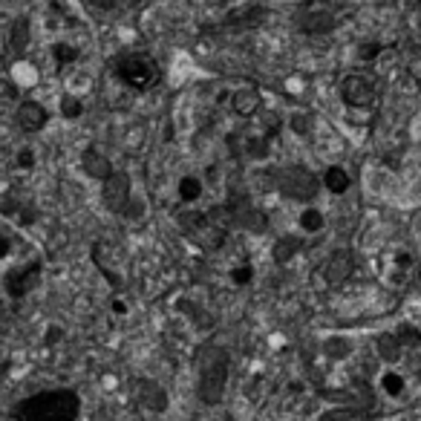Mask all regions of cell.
I'll use <instances>...</instances> for the list:
<instances>
[{
	"label": "cell",
	"mask_w": 421,
	"mask_h": 421,
	"mask_svg": "<svg viewBox=\"0 0 421 421\" xmlns=\"http://www.w3.org/2000/svg\"><path fill=\"white\" fill-rule=\"evenodd\" d=\"M81 395L69 387H52L32 392L12 404V421H78L81 418Z\"/></svg>",
	"instance_id": "6da1fadb"
},
{
	"label": "cell",
	"mask_w": 421,
	"mask_h": 421,
	"mask_svg": "<svg viewBox=\"0 0 421 421\" xmlns=\"http://www.w3.org/2000/svg\"><path fill=\"white\" fill-rule=\"evenodd\" d=\"M231 375V352L220 343H205L196 352V392L199 401L214 407L223 401Z\"/></svg>",
	"instance_id": "7a4b0ae2"
},
{
	"label": "cell",
	"mask_w": 421,
	"mask_h": 421,
	"mask_svg": "<svg viewBox=\"0 0 421 421\" xmlns=\"http://www.w3.org/2000/svg\"><path fill=\"white\" fill-rule=\"evenodd\" d=\"M116 76L121 84H127L133 93H148L159 84L162 78V69L156 64L153 55L148 52H124L116 58Z\"/></svg>",
	"instance_id": "3957f363"
},
{
	"label": "cell",
	"mask_w": 421,
	"mask_h": 421,
	"mask_svg": "<svg viewBox=\"0 0 421 421\" xmlns=\"http://www.w3.org/2000/svg\"><path fill=\"white\" fill-rule=\"evenodd\" d=\"M274 185L277 191L283 193L286 199H295V202H312L318 193H320V179L303 168V165H289V168H280L277 176H274Z\"/></svg>",
	"instance_id": "277c9868"
},
{
	"label": "cell",
	"mask_w": 421,
	"mask_h": 421,
	"mask_svg": "<svg viewBox=\"0 0 421 421\" xmlns=\"http://www.w3.org/2000/svg\"><path fill=\"white\" fill-rule=\"evenodd\" d=\"M338 96H340V101L346 104V110H372L378 90H375V81H372L370 76L349 73V76L340 78Z\"/></svg>",
	"instance_id": "5b68a950"
},
{
	"label": "cell",
	"mask_w": 421,
	"mask_h": 421,
	"mask_svg": "<svg viewBox=\"0 0 421 421\" xmlns=\"http://www.w3.org/2000/svg\"><path fill=\"white\" fill-rule=\"evenodd\" d=\"M41 271H44V263L41 260H29V263H21L15 268L6 271L4 277V292L9 300H24L41 280Z\"/></svg>",
	"instance_id": "8992f818"
},
{
	"label": "cell",
	"mask_w": 421,
	"mask_h": 421,
	"mask_svg": "<svg viewBox=\"0 0 421 421\" xmlns=\"http://www.w3.org/2000/svg\"><path fill=\"white\" fill-rule=\"evenodd\" d=\"M101 202L107 205V210H113V214H124V208L133 196V185H130V176L124 171H116L107 182H101Z\"/></svg>",
	"instance_id": "52a82bcc"
},
{
	"label": "cell",
	"mask_w": 421,
	"mask_h": 421,
	"mask_svg": "<svg viewBox=\"0 0 421 421\" xmlns=\"http://www.w3.org/2000/svg\"><path fill=\"white\" fill-rule=\"evenodd\" d=\"M15 121H18V127H21L26 136H35V133L46 130V124H49V113H46V107H44L41 101H35V98H24V101L18 104V110H15Z\"/></svg>",
	"instance_id": "ba28073f"
},
{
	"label": "cell",
	"mask_w": 421,
	"mask_h": 421,
	"mask_svg": "<svg viewBox=\"0 0 421 421\" xmlns=\"http://www.w3.org/2000/svg\"><path fill=\"white\" fill-rule=\"evenodd\" d=\"M335 26H338L335 12H329V9H323V6H312V9H303V12L298 15V29H300L303 35H309V38L326 35V32H332Z\"/></svg>",
	"instance_id": "9c48e42d"
},
{
	"label": "cell",
	"mask_w": 421,
	"mask_h": 421,
	"mask_svg": "<svg viewBox=\"0 0 421 421\" xmlns=\"http://www.w3.org/2000/svg\"><path fill=\"white\" fill-rule=\"evenodd\" d=\"M355 271V254L346 251V248H338L326 263H323V280L329 286H340L346 283L349 277Z\"/></svg>",
	"instance_id": "30bf717a"
},
{
	"label": "cell",
	"mask_w": 421,
	"mask_h": 421,
	"mask_svg": "<svg viewBox=\"0 0 421 421\" xmlns=\"http://www.w3.org/2000/svg\"><path fill=\"white\" fill-rule=\"evenodd\" d=\"M133 390H136V401L145 410H151V412H165L168 410V392L153 378H136Z\"/></svg>",
	"instance_id": "8fae6325"
},
{
	"label": "cell",
	"mask_w": 421,
	"mask_h": 421,
	"mask_svg": "<svg viewBox=\"0 0 421 421\" xmlns=\"http://www.w3.org/2000/svg\"><path fill=\"white\" fill-rule=\"evenodd\" d=\"M81 171H84L90 179H96V182H107V179L116 173L113 162H110L101 151H96V148H87V151L81 153Z\"/></svg>",
	"instance_id": "7c38bea8"
},
{
	"label": "cell",
	"mask_w": 421,
	"mask_h": 421,
	"mask_svg": "<svg viewBox=\"0 0 421 421\" xmlns=\"http://www.w3.org/2000/svg\"><path fill=\"white\" fill-rule=\"evenodd\" d=\"M231 110L240 116V118H254L260 110H263V98L254 87H240L234 90L231 96Z\"/></svg>",
	"instance_id": "4fadbf2b"
},
{
	"label": "cell",
	"mask_w": 421,
	"mask_h": 421,
	"mask_svg": "<svg viewBox=\"0 0 421 421\" xmlns=\"http://www.w3.org/2000/svg\"><path fill=\"white\" fill-rule=\"evenodd\" d=\"M300 251H303V237H300V234H280V237L274 240V245H271V260H274L277 265H286V263H292Z\"/></svg>",
	"instance_id": "5bb4252c"
},
{
	"label": "cell",
	"mask_w": 421,
	"mask_h": 421,
	"mask_svg": "<svg viewBox=\"0 0 421 421\" xmlns=\"http://www.w3.org/2000/svg\"><path fill=\"white\" fill-rule=\"evenodd\" d=\"M375 352H378V358H381L387 367H395V364L404 358V346H401V340H398L395 332H381V335L375 338Z\"/></svg>",
	"instance_id": "9a60e30c"
},
{
	"label": "cell",
	"mask_w": 421,
	"mask_h": 421,
	"mask_svg": "<svg viewBox=\"0 0 421 421\" xmlns=\"http://www.w3.org/2000/svg\"><path fill=\"white\" fill-rule=\"evenodd\" d=\"M179 228L185 231V237L202 243V237L208 231V214H205V210H193V208L182 210V214H179Z\"/></svg>",
	"instance_id": "2e32d148"
},
{
	"label": "cell",
	"mask_w": 421,
	"mask_h": 421,
	"mask_svg": "<svg viewBox=\"0 0 421 421\" xmlns=\"http://www.w3.org/2000/svg\"><path fill=\"white\" fill-rule=\"evenodd\" d=\"M320 185H323L332 196H340V193H346L349 188H352V176H349V171L340 168V165H329V168L323 171V176H320Z\"/></svg>",
	"instance_id": "e0dca14e"
},
{
	"label": "cell",
	"mask_w": 421,
	"mask_h": 421,
	"mask_svg": "<svg viewBox=\"0 0 421 421\" xmlns=\"http://www.w3.org/2000/svg\"><path fill=\"white\" fill-rule=\"evenodd\" d=\"M263 18H265V9L248 4V6H237V9H231L228 18H225V26H231V29H248V26H257Z\"/></svg>",
	"instance_id": "ac0fdd59"
},
{
	"label": "cell",
	"mask_w": 421,
	"mask_h": 421,
	"mask_svg": "<svg viewBox=\"0 0 421 421\" xmlns=\"http://www.w3.org/2000/svg\"><path fill=\"white\" fill-rule=\"evenodd\" d=\"M352 352H355V343H352V338H346V335H329L323 340V355L329 361H335V364L346 361Z\"/></svg>",
	"instance_id": "d6986e66"
},
{
	"label": "cell",
	"mask_w": 421,
	"mask_h": 421,
	"mask_svg": "<svg viewBox=\"0 0 421 421\" xmlns=\"http://www.w3.org/2000/svg\"><path fill=\"white\" fill-rule=\"evenodd\" d=\"M12 81H15L18 90H32V87H38L41 73H38V66H35L32 61L21 58V61L12 64Z\"/></svg>",
	"instance_id": "ffe728a7"
},
{
	"label": "cell",
	"mask_w": 421,
	"mask_h": 421,
	"mask_svg": "<svg viewBox=\"0 0 421 421\" xmlns=\"http://www.w3.org/2000/svg\"><path fill=\"white\" fill-rule=\"evenodd\" d=\"M202 193H205V185H202V179L193 176V173L182 176L179 185H176V196H179L182 205H196V202L202 199Z\"/></svg>",
	"instance_id": "44dd1931"
},
{
	"label": "cell",
	"mask_w": 421,
	"mask_h": 421,
	"mask_svg": "<svg viewBox=\"0 0 421 421\" xmlns=\"http://www.w3.org/2000/svg\"><path fill=\"white\" fill-rule=\"evenodd\" d=\"M29 41H32V24H29V18H15V24L9 26V46L15 52H24L29 46Z\"/></svg>",
	"instance_id": "7402d4cb"
},
{
	"label": "cell",
	"mask_w": 421,
	"mask_h": 421,
	"mask_svg": "<svg viewBox=\"0 0 421 421\" xmlns=\"http://www.w3.org/2000/svg\"><path fill=\"white\" fill-rule=\"evenodd\" d=\"M254 127H257V136H263V138L271 142V138L280 133V127H283V121H280V116L274 110H260L254 116Z\"/></svg>",
	"instance_id": "603a6c76"
},
{
	"label": "cell",
	"mask_w": 421,
	"mask_h": 421,
	"mask_svg": "<svg viewBox=\"0 0 421 421\" xmlns=\"http://www.w3.org/2000/svg\"><path fill=\"white\" fill-rule=\"evenodd\" d=\"M49 55H52V61H55V66H58V69H66V66H73V64H76V61L81 58L78 46L66 44V41H58V44H52V46H49Z\"/></svg>",
	"instance_id": "cb8c5ba5"
},
{
	"label": "cell",
	"mask_w": 421,
	"mask_h": 421,
	"mask_svg": "<svg viewBox=\"0 0 421 421\" xmlns=\"http://www.w3.org/2000/svg\"><path fill=\"white\" fill-rule=\"evenodd\" d=\"M298 223H300V231H303V234H318V231H323L326 217H323V210H320V208H312V205H309V208L300 210Z\"/></svg>",
	"instance_id": "d4e9b609"
},
{
	"label": "cell",
	"mask_w": 421,
	"mask_h": 421,
	"mask_svg": "<svg viewBox=\"0 0 421 421\" xmlns=\"http://www.w3.org/2000/svg\"><path fill=\"white\" fill-rule=\"evenodd\" d=\"M404 390H407V378H404V372H398V370H387V372L381 375V392H384V395L398 398V395H404Z\"/></svg>",
	"instance_id": "484cf974"
},
{
	"label": "cell",
	"mask_w": 421,
	"mask_h": 421,
	"mask_svg": "<svg viewBox=\"0 0 421 421\" xmlns=\"http://www.w3.org/2000/svg\"><path fill=\"white\" fill-rule=\"evenodd\" d=\"M84 116V101L76 96V93H64L61 96V118L66 121H76Z\"/></svg>",
	"instance_id": "4316f807"
},
{
	"label": "cell",
	"mask_w": 421,
	"mask_h": 421,
	"mask_svg": "<svg viewBox=\"0 0 421 421\" xmlns=\"http://www.w3.org/2000/svg\"><path fill=\"white\" fill-rule=\"evenodd\" d=\"M289 127H292V133L298 136V138H309L312 136V130H315V116L312 113H292L289 116Z\"/></svg>",
	"instance_id": "83f0119b"
},
{
	"label": "cell",
	"mask_w": 421,
	"mask_h": 421,
	"mask_svg": "<svg viewBox=\"0 0 421 421\" xmlns=\"http://www.w3.org/2000/svg\"><path fill=\"white\" fill-rule=\"evenodd\" d=\"M245 153L251 156V159H268V153H271V148H268V138H263V136H248L245 138Z\"/></svg>",
	"instance_id": "f1b7e54d"
},
{
	"label": "cell",
	"mask_w": 421,
	"mask_h": 421,
	"mask_svg": "<svg viewBox=\"0 0 421 421\" xmlns=\"http://www.w3.org/2000/svg\"><path fill=\"white\" fill-rule=\"evenodd\" d=\"M395 335H398V340H401L404 349H418L421 346V329L412 326V323H401L395 329Z\"/></svg>",
	"instance_id": "f546056e"
},
{
	"label": "cell",
	"mask_w": 421,
	"mask_h": 421,
	"mask_svg": "<svg viewBox=\"0 0 421 421\" xmlns=\"http://www.w3.org/2000/svg\"><path fill=\"white\" fill-rule=\"evenodd\" d=\"M361 418V410H352V407H338V410H326L320 415V421H355Z\"/></svg>",
	"instance_id": "4dcf8cb0"
},
{
	"label": "cell",
	"mask_w": 421,
	"mask_h": 421,
	"mask_svg": "<svg viewBox=\"0 0 421 421\" xmlns=\"http://www.w3.org/2000/svg\"><path fill=\"white\" fill-rule=\"evenodd\" d=\"M145 199H138V196H130V202H127V208H124V220H130V223H136V220H142L145 217Z\"/></svg>",
	"instance_id": "1f68e13d"
},
{
	"label": "cell",
	"mask_w": 421,
	"mask_h": 421,
	"mask_svg": "<svg viewBox=\"0 0 421 421\" xmlns=\"http://www.w3.org/2000/svg\"><path fill=\"white\" fill-rule=\"evenodd\" d=\"M381 52H384V44H381V41H364V44L358 46V58H361V61H375Z\"/></svg>",
	"instance_id": "d6a6232c"
},
{
	"label": "cell",
	"mask_w": 421,
	"mask_h": 421,
	"mask_svg": "<svg viewBox=\"0 0 421 421\" xmlns=\"http://www.w3.org/2000/svg\"><path fill=\"white\" fill-rule=\"evenodd\" d=\"M38 220V208L35 205H21V210H18V217H15V223H18V228H26V225H32Z\"/></svg>",
	"instance_id": "836d02e7"
},
{
	"label": "cell",
	"mask_w": 421,
	"mask_h": 421,
	"mask_svg": "<svg viewBox=\"0 0 421 421\" xmlns=\"http://www.w3.org/2000/svg\"><path fill=\"white\" fill-rule=\"evenodd\" d=\"M251 277H254V268L251 265H234L231 268V283L234 286H248Z\"/></svg>",
	"instance_id": "e575fe53"
},
{
	"label": "cell",
	"mask_w": 421,
	"mask_h": 421,
	"mask_svg": "<svg viewBox=\"0 0 421 421\" xmlns=\"http://www.w3.org/2000/svg\"><path fill=\"white\" fill-rule=\"evenodd\" d=\"M15 165H18L21 171H32V168L38 165L35 151H32V148H21V151H18V156H15Z\"/></svg>",
	"instance_id": "d590c367"
},
{
	"label": "cell",
	"mask_w": 421,
	"mask_h": 421,
	"mask_svg": "<svg viewBox=\"0 0 421 421\" xmlns=\"http://www.w3.org/2000/svg\"><path fill=\"white\" fill-rule=\"evenodd\" d=\"M21 205H24V202H21L15 193H6V196H4V202H0V214H4V217H18Z\"/></svg>",
	"instance_id": "8d00e7d4"
},
{
	"label": "cell",
	"mask_w": 421,
	"mask_h": 421,
	"mask_svg": "<svg viewBox=\"0 0 421 421\" xmlns=\"http://www.w3.org/2000/svg\"><path fill=\"white\" fill-rule=\"evenodd\" d=\"M9 251H12V237L6 231H0V260L9 257Z\"/></svg>",
	"instance_id": "74e56055"
},
{
	"label": "cell",
	"mask_w": 421,
	"mask_h": 421,
	"mask_svg": "<svg viewBox=\"0 0 421 421\" xmlns=\"http://www.w3.org/2000/svg\"><path fill=\"white\" fill-rule=\"evenodd\" d=\"M87 6H93V9H101V12H107V9H113L118 0H84Z\"/></svg>",
	"instance_id": "f35d334b"
},
{
	"label": "cell",
	"mask_w": 421,
	"mask_h": 421,
	"mask_svg": "<svg viewBox=\"0 0 421 421\" xmlns=\"http://www.w3.org/2000/svg\"><path fill=\"white\" fill-rule=\"evenodd\" d=\"M61 335H64V332H61L58 326H52V329H46V335H44V340H46V343H55V340H61Z\"/></svg>",
	"instance_id": "ab89813d"
},
{
	"label": "cell",
	"mask_w": 421,
	"mask_h": 421,
	"mask_svg": "<svg viewBox=\"0 0 421 421\" xmlns=\"http://www.w3.org/2000/svg\"><path fill=\"white\" fill-rule=\"evenodd\" d=\"M113 312H116V315H127V303L116 298V300H113Z\"/></svg>",
	"instance_id": "60d3db41"
},
{
	"label": "cell",
	"mask_w": 421,
	"mask_h": 421,
	"mask_svg": "<svg viewBox=\"0 0 421 421\" xmlns=\"http://www.w3.org/2000/svg\"><path fill=\"white\" fill-rule=\"evenodd\" d=\"M418 4H421V0H418Z\"/></svg>",
	"instance_id": "b9f144b4"
}]
</instances>
